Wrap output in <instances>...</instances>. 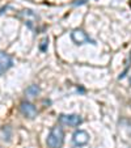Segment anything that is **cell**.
<instances>
[{
	"label": "cell",
	"instance_id": "obj_1",
	"mask_svg": "<svg viewBox=\"0 0 131 148\" xmlns=\"http://www.w3.org/2000/svg\"><path fill=\"white\" fill-rule=\"evenodd\" d=\"M63 140H64L63 130H62V127H59V126H55V127L51 129L46 143H47L49 148H62V145H63Z\"/></svg>",
	"mask_w": 131,
	"mask_h": 148
},
{
	"label": "cell",
	"instance_id": "obj_2",
	"mask_svg": "<svg viewBox=\"0 0 131 148\" xmlns=\"http://www.w3.org/2000/svg\"><path fill=\"white\" fill-rule=\"evenodd\" d=\"M71 39L73 41L75 45H84V43H92V45H95V41L84 30H81V29H75V30H72V33H71Z\"/></svg>",
	"mask_w": 131,
	"mask_h": 148
},
{
	"label": "cell",
	"instance_id": "obj_3",
	"mask_svg": "<svg viewBox=\"0 0 131 148\" xmlns=\"http://www.w3.org/2000/svg\"><path fill=\"white\" fill-rule=\"evenodd\" d=\"M59 123L64 126H71V127H78L83 123V118L78 114H62L59 117Z\"/></svg>",
	"mask_w": 131,
	"mask_h": 148
},
{
	"label": "cell",
	"instance_id": "obj_4",
	"mask_svg": "<svg viewBox=\"0 0 131 148\" xmlns=\"http://www.w3.org/2000/svg\"><path fill=\"white\" fill-rule=\"evenodd\" d=\"M20 112L23 113V115H25L26 118L33 119L34 117H37V108L34 106L33 103L28 102V101H23L20 105Z\"/></svg>",
	"mask_w": 131,
	"mask_h": 148
},
{
	"label": "cell",
	"instance_id": "obj_5",
	"mask_svg": "<svg viewBox=\"0 0 131 148\" xmlns=\"http://www.w3.org/2000/svg\"><path fill=\"white\" fill-rule=\"evenodd\" d=\"M72 142L75 145L78 147H81V145H85L86 143L89 142V135L86 131H83V130H79V131H75L72 135Z\"/></svg>",
	"mask_w": 131,
	"mask_h": 148
},
{
	"label": "cell",
	"instance_id": "obj_6",
	"mask_svg": "<svg viewBox=\"0 0 131 148\" xmlns=\"http://www.w3.org/2000/svg\"><path fill=\"white\" fill-rule=\"evenodd\" d=\"M12 66H13V59L8 54L0 51V76L3 75L4 72H7Z\"/></svg>",
	"mask_w": 131,
	"mask_h": 148
},
{
	"label": "cell",
	"instance_id": "obj_7",
	"mask_svg": "<svg viewBox=\"0 0 131 148\" xmlns=\"http://www.w3.org/2000/svg\"><path fill=\"white\" fill-rule=\"evenodd\" d=\"M19 16H25V18H24V24L28 25V28H30V29L34 28L33 21H38V18H39L33 11H30V9H25V11H23Z\"/></svg>",
	"mask_w": 131,
	"mask_h": 148
},
{
	"label": "cell",
	"instance_id": "obj_8",
	"mask_svg": "<svg viewBox=\"0 0 131 148\" xmlns=\"http://www.w3.org/2000/svg\"><path fill=\"white\" fill-rule=\"evenodd\" d=\"M39 92H41V89H39L38 85H30V87H28L25 90L26 96H29V97H36Z\"/></svg>",
	"mask_w": 131,
	"mask_h": 148
},
{
	"label": "cell",
	"instance_id": "obj_9",
	"mask_svg": "<svg viewBox=\"0 0 131 148\" xmlns=\"http://www.w3.org/2000/svg\"><path fill=\"white\" fill-rule=\"evenodd\" d=\"M42 43H43V45L41 46V50H42V51H45V50H46V49H45V46L49 43V39H47V38H45V39H43V42H42Z\"/></svg>",
	"mask_w": 131,
	"mask_h": 148
}]
</instances>
